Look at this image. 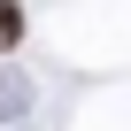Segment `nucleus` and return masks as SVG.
<instances>
[{
  "instance_id": "f257e3e1",
  "label": "nucleus",
  "mask_w": 131,
  "mask_h": 131,
  "mask_svg": "<svg viewBox=\"0 0 131 131\" xmlns=\"http://www.w3.org/2000/svg\"><path fill=\"white\" fill-rule=\"evenodd\" d=\"M23 39V0H0V54Z\"/></svg>"
}]
</instances>
